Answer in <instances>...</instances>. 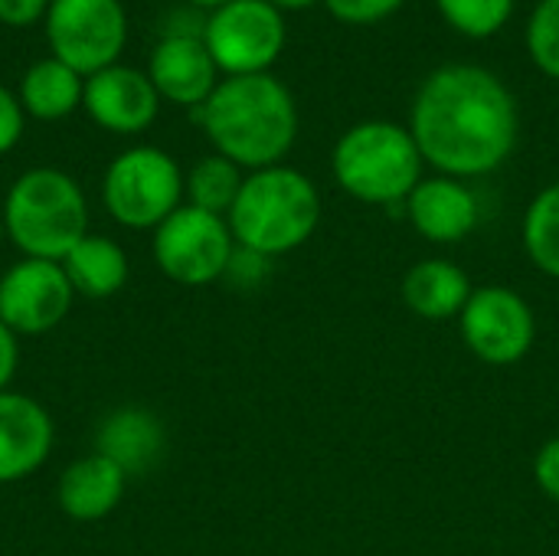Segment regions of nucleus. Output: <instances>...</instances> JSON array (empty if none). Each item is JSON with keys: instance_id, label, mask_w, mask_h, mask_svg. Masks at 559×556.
I'll use <instances>...</instances> for the list:
<instances>
[{"instance_id": "1", "label": "nucleus", "mask_w": 559, "mask_h": 556, "mask_svg": "<svg viewBox=\"0 0 559 556\" xmlns=\"http://www.w3.org/2000/svg\"><path fill=\"white\" fill-rule=\"evenodd\" d=\"M409 131L436 174L472 180L514 154L521 111L501 75L475 62H449L419 85Z\"/></svg>"}, {"instance_id": "2", "label": "nucleus", "mask_w": 559, "mask_h": 556, "mask_svg": "<svg viewBox=\"0 0 559 556\" xmlns=\"http://www.w3.org/2000/svg\"><path fill=\"white\" fill-rule=\"evenodd\" d=\"M216 154L242 170L275 167L298 141V105L292 88L272 72L219 79L213 95L197 108Z\"/></svg>"}, {"instance_id": "3", "label": "nucleus", "mask_w": 559, "mask_h": 556, "mask_svg": "<svg viewBox=\"0 0 559 556\" xmlns=\"http://www.w3.org/2000/svg\"><path fill=\"white\" fill-rule=\"evenodd\" d=\"M324 203L308 174L288 164L246 174L242 190L229 210L236 246L265 259L301 249L321 226Z\"/></svg>"}, {"instance_id": "4", "label": "nucleus", "mask_w": 559, "mask_h": 556, "mask_svg": "<svg viewBox=\"0 0 559 556\" xmlns=\"http://www.w3.org/2000/svg\"><path fill=\"white\" fill-rule=\"evenodd\" d=\"M423 170L426 161L409 125L390 118L350 125L331 151V174L337 187L370 206L400 210L423 180Z\"/></svg>"}, {"instance_id": "5", "label": "nucleus", "mask_w": 559, "mask_h": 556, "mask_svg": "<svg viewBox=\"0 0 559 556\" xmlns=\"http://www.w3.org/2000/svg\"><path fill=\"white\" fill-rule=\"evenodd\" d=\"M0 223L23 259L62 262L88 236V203L66 170L33 167L10 184Z\"/></svg>"}, {"instance_id": "6", "label": "nucleus", "mask_w": 559, "mask_h": 556, "mask_svg": "<svg viewBox=\"0 0 559 556\" xmlns=\"http://www.w3.org/2000/svg\"><path fill=\"white\" fill-rule=\"evenodd\" d=\"M102 200L115 223L128 229H157L177 206H183V170L160 147L121 151L102 180Z\"/></svg>"}, {"instance_id": "7", "label": "nucleus", "mask_w": 559, "mask_h": 556, "mask_svg": "<svg viewBox=\"0 0 559 556\" xmlns=\"http://www.w3.org/2000/svg\"><path fill=\"white\" fill-rule=\"evenodd\" d=\"M151 252L157 269L170 282L200 288L226 279V269L236 252V239L226 216L183 203L154 229Z\"/></svg>"}, {"instance_id": "8", "label": "nucleus", "mask_w": 559, "mask_h": 556, "mask_svg": "<svg viewBox=\"0 0 559 556\" xmlns=\"http://www.w3.org/2000/svg\"><path fill=\"white\" fill-rule=\"evenodd\" d=\"M285 16L269 0H229L203 20V43L226 79L269 72L285 52Z\"/></svg>"}, {"instance_id": "9", "label": "nucleus", "mask_w": 559, "mask_h": 556, "mask_svg": "<svg viewBox=\"0 0 559 556\" xmlns=\"http://www.w3.org/2000/svg\"><path fill=\"white\" fill-rule=\"evenodd\" d=\"M43 23L52 56L82 79L115 66L128 43L121 0H49Z\"/></svg>"}, {"instance_id": "10", "label": "nucleus", "mask_w": 559, "mask_h": 556, "mask_svg": "<svg viewBox=\"0 0 559 556\" xmlns=\"http://www.w3.org/2000/svg\"><path fill=\"white\" fill-rule=\"evenodd\" d=\"M465 347L491 367L521 364L537 341V318L531 301L508 285H481L459 315Z\"/></svg>"}, {"instance_id": "11", "label": "nucleus", "mask_w": 559, "mask_h": 556, "mask_svg": "<svg viewBox=\"0 0 559 556\" xmlns=\"http://www.w3.org/2000/svg\"><path fill=\"white\" fill-rule=\"evenodd\" d=\"M75 301L62 262L20 259L0 275V321L16 338H36L59 328Z\"/></svg>"}, {"instance_id": "12", "label": "nucleus", "mask_w": 559, "mask_h": 556, "mask_svg": "<svg viewBox=\"0 0 559 556\" xmlns=\"http://www.w3.org/2000/svg\"><path fill=\"white\" fill-rule=\"evenodd\" d=\"M82 108L98 128L111 134H141L154 125L160 111V95L147 69L115 62L85 79Z\"/></svg>"}, {"instance_id": "13", "label": "nucleus", "mask_w": 559, "mask_h": 556, "mask_svg": "<svg viewBox=\"0 0 559 556\" xmlns=\"http://www.w3.org/2000/svg\"><path fill=\"white\" fill-rule=\"evenodd\" d=\"M147 75L164 102L200 108L219 85V69L200 29H170L147 59Z\"/></svg>"}, {"instance_id": "14", "label": "nucleus", "mask_w": 559, "mask_h": 556, "mask_svg": "<svg viewBox=\"0 0 559 556\" xmlns=\"http://www.w3.org/2000/svg\"><path fill=\"white\" fill-rule=\"evenodd\" d=\"M403 213L413 223V229L436 246H455L468 239L481 220L475 190L465 180L445 174L423 177L416 190L406 197Z\"/></svg>"}, {"instance_id": "15", "label": "nucleus", "mask_w": 559, "mask_h": 556, "mask_svg": "<svg viewBox=\"0 0 559 556\" xmlns=\"http://www.w3.org/2000/svg\"><path fill=\"white\" fill-rule=\"evenodd\" d=\"M56 426L49 410L26 397L0 393V485H13L39 472L52 452Z\"/></svg>"}, {"instance_id": "16", "label": "nucleus", "mask_w": 559, "mask_h": 556, "mask_svg": "<svg viewBox=\"0 0 559 556\" xmlns=\"http://www.w3.org/2000/svg\"><path fill=\"white\" fill-rule=\"evenodd\" d=\"M167 436L160 419L141 406H121L98 423L95 452L111 459L128 478L147 475L164 456Z\"/></svg>"}, {"instance_id": "17", "label": "nucleus", "mask_w": 559, "mask_h": 556, "mask_svg": "<svg viewBox=\"0 0 559 556\" xmlns=\"http://www.w3.org/2000/svg\"><path fill=\"white\" fill-rule=\"evenodd\" d=\"M128 482L131 478L111 459L88 452L62 469L59 485H56V501L62 514L72 521H85V524L102 521L121 505Z\"/></svg>"}, {"instance_id": "18", "label": "nucleus", "mask_w": 559, "mask_h": 556, "mask_svg": "<svg viewBox=\"0 0 559 556\" xmlns=\"http://www.w3.org/2000/svg\"><path fill=\"white\" fill-rule=\"evenodd\" d=\"M475 285L452 259H419L406 269L400 295L403 305L426 321H452L465 311Z\"/></svg>"}, {"instance_id": "19", "label": "nucleus", "mask_w": 559, "mask_h": 556, "mask_svg": "<svg viewBox=\"0 0 559 556\" xmlns=\"http://www.w3.org/2000/svg\"><path fill=\"white\" fill-rule=\"evenodd\" d=\"M85 95V79L69 69L66 62H59L56 56L36 59L23 79H20V105L29 118L36 121H62L69 118Z\"/></svg>"}, {"instance_id": "20", "label": "nucleus", "mask_w": 559, "mask_h": 556, "mask_svg": "<svg viewBox=\"0 0 559 556\" xmlns=\"http://www.w3.org/2000/svg\"><path fill=\"white\" fill-rule=\"evenodd\" d=\"M62 269H66L69 282L75 288V295H82V298H111V295H118L124 288L131 262H128V252L115 239L88 233L62 259Z\"/></svg>"}, {"instance_id": "21", "label": "nucleus", "mask_w": 559, "mask_h": 556, "mask_svg": "<svg viewBox=\"0 0 559 556\" xmlns=\"http://www.w3.org/2000/svg\"><path fill=\"white\" fill-rule=\"evenodd\" d=\"M242 180H246L242 167H236L223 154H210V157H200L183 177V197L190 206H200L216 216H229L242 190Z\"/></svg>"}, {"instance_id": "22", "label": "nucleus", "mask_w": 559, "mask_h": 556, "mask_svg": "<svg viewBox=\"0 0 559 556\" xmlns=\"http://www.w3.org/2000/svg\"><path fill=\"white\" fill-rule=\"evenodd\" d=\"M521 242L527 259L550 279H559V184L544 187L521 223Z\"/></svg>"}, {"instance_id": "23", "label": "nucleus", "mask_w": 559, "mask_h": 556, "mask_svg": "<svg viewBox=\"0 0 559 556\" xmlns=\"http://www.w3.org/2000/svg\"><path fill=\"white\" fill-rule=\"evenodd\" d=\"M514 3L518 0H436V10L455 33L468 39H488L508 26Z\"/></svg>"}, {"instance_id": "24", "label": "nucleus", "mask_w": 559, "mask_h": 556, "mask_svg": "<svg viewBox=\"0 0 559 556\" xmlns=\"http://www.w3.org/2000/svg\"><path fill=\"white\" fill-rule=\"evenodd\" d=\"M527 56L534 66L559 82V0H540L527 20Z\"/></svg>"}, {"instance_id": "25", "label": "nucleus", "mask_w": 559, "mask_h": 556, "mask_svg": "<svg viewBox=\"0 0 559 556\" xmlns=\"http://www.w3.org/2000/svg\"><path fill=\"white\" fill-rule=\"evenodd\" d=\"M321 3L328 7V13L337 23H347V26H373V23L390 20L406 0H321Z\"/></svg>"}, {"instance_id": "26", "label": "nucleus", "mask_w": 559, "mask_h": 556, "mask_svg": "<svg viewBox=\"0 0 559 556\" xmlns=\"http://www.w3.org/2000/svg\"><path fill=\"white\" fill-rule=\"evenodd\" d=\"M534 482L537 488L559 505V436L547 439L534 456Z\"/></svg>"}, {"instance_id": "27", "label": "nucleus", "mask_w": 559, "mask_h": 556, "mask_svg": "<svg viewBox=\"0 0 559 556\" xmlns=\"http://www.w3.org/2000/svg\"><path fill=\"white\" fill-rule=\"evenodd\" d=\"M23 115L26 111H23L20 98L7 85H0V154L13 151L16 141L23 138Z\"/></svg>"}, {"instance_id": "28", "label": "nucleus", "mask_w": 559, "mask_h": 556, "mask_svg": "<svg viewBox=\"0 0 559 556\" xmlns=\"http://www.w3.org/2000/svg\"><path fill=\"white\" fill-rule=\"evenodd\" d=\"M269 262H272V259H265V256H259V252H249V249H242V246H236L233 262H229V269H226V279H233L236 285L252 288L255 282H262V279L269 275Z\"/></svg>"}, {"instance_id": "29", "label": "nucleus", "mask_w": 559, "mask_h": 556, "mask_svg": "<svg viewBox=\"0 0 559 556\" xmlns=\"http://www.w3.org/2000/svg\"><path fill=\"white\" fill-rule=\"evenodd\" d=\"M49 0H0V23L3 26H33L46 20Z\"/></svg>"}, {"instance_id": "30", "label": "nucleus", "mask_w": 559, "mask_h": 556, "mask_svg": "<svg viewBox=\"0 0 559 556\" xmlns=\"http://www.w3.org/2000/svg\"><path fill=\"white\" fill-rule=\"evenodd\" d=\"M16 364H20V344H16V334L0 321V393L10 387L13 374H16Z\"/></svg>"}, {"instance_id": "31", "label": "nucleus", "mask_w": 559, "mask_h": 556, "mask_svg": "<svg viewBox=\"0 0 559 556\" xmlns=\"http://www.w3.org/2000/svg\"><path fill=\"white\" fill-rule=\"evenodd\" d=\"M269 3L278 7V10H308V7H314L321 0H269Z\"/></svg>"}, {"instance_id": "32", "label": "nucleus", "mask_w": 559, "mask_h": 556, "mask_svg": "<svg viewBox=\"0 0 559 556\" xmlns=\"http://www.w3.org/2000/svg\"><path fill=\"white\" fill-rule=\"evenodd\" d=\"M187 3H193V7H206V10H216V7H223V3H229V0H187Z\"/></svg>"}, {"instance_id": "33", "label": "nucleus", "mask_w": 559, "mask_h": 556, "mask_svg": "<svg viewBox=\"0 0 559 556\" xmlns=\"http://www.w3.org/2000/svg\"><path fill=\"white\" fill-rule=\"evenodd\" d=\"M0 239H3V223H0Z\"/></svg>"}]
</instances>
